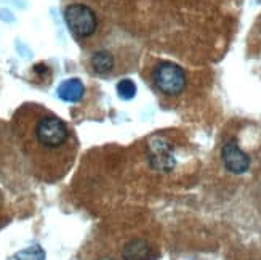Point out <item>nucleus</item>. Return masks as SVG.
<instances>
[{
  "label": "nucleus",
  "instance_id": "obj_3",
  "mask_svg": "<svg viewBox=\"0 0 261 260\" xmlns=\"http://www.w3.org/2000/svg\"><path fill=\"white\" fill-rule=\"evenodd\" d=\"M152 82L164 95H179L186 87V74L181 67L172 61L159 63L152 71Z\"/></svg>",
  "mask_w": 261,
  "mask_h": 260
},
{
  "label": "nucleus",
  "instance_id": "obj_6",
  "mask_svg": "<svg viewBox=\"0 0 261 260\" xmlns=\"http://www.w3.org/2000/svg\"><path fill=\"white\" fill-rule=\"evenodd\" d=\"M88 66L96 76H111L116 69V56L106 49L95 50L88 56Z\"/></svg>",
  "mask_w": 261,
  "mask_h": 260
},
{
  "label": "nucleus",
  "instance_id": "obj_8",
  "mask_svg": "<svg viewBox=\"0 0 261 260\" xmlns=\"http://www.w3.org/2000/svg\"><path fill=\"white\" fill-rule=\"evenodd\" d=\"M84 93H85V87L79 79H67V81H64L58 87V97L63 101H67V103H77V101H81Z\"/></svg>",
  "mask_w": 261,
  "mask_h": 260
},
{
  "label": "nucleus",
  "instance_id": "obj_11",
  "mask_svg": "<svg viewBox=\"0 0 261 260\" xmlns=\"http://www.w3.org/2000/svg\"><path fill=\"white\" fill-rule=\"evenodd\" d=\"M0 209H2V198H0Z\"/></svg>",
  "mask_w": 261,
  "mask_h": 260
},
{
  "label": "nucleus",
  "instance_id": "obj_5",
  "mask_svg": "<svg viewBox=\"0 0 261 260\" xmlns=\"http://www.w3.org/2000/svg\"><path fill=\"white\" fill-rule=\"evenodd\" d=\"M149 162L155 171L170 172L176 161L170 145L164 140H152L149 145Z\"/></svg>",
  "mask_w": 261,
  "mask_h": 260
},
{
  "label": "nucleus",
  "instance_id": "obj_1",
  "mask_svg": "<svg viewBox=\"0 0 261 260\" xmlns=\"http://www.w3.org/2000/svg\"><path fill=\"white\" fill-rule=\"evenodd\" d=\"M13 132L22 153L45 178H60L71 167L77 140L69 126L36 103L21 106L13 116Z\"/></svg>",
  "mask_w": 261,
  "mask_h": 260
},
{
  "label": "nucleus",
  "instance_id": "obj_2",
  "mask_svg": "<svg viewBox=\"0 0 261 260\" xmlns=\"http://www.w3.org/2000/svg\"><path fill=\"white\" fill-rule=\"evenodd\" d=\"M64 19L71 34L79 42L92 40L99 31V19L96 11L87 4L75 2L64 10Z\"/></svg>",
  "mask_w": 261,
  "mask_h": 260
},
{
  "label": "nucleus",
  "instance_id": "obj_9",
  "mask_svg": "<svg viewBox=\"0 0 261 260\" xmlns=\"http://www.w3.org/2000/svg\"><path fill=\"white\" fill-rule=\"evenodd\" d=\"M16 260H45V252L40 246H31L16 254Z\"/></svg>",
  "mask_w": 261,
  "mask_h": 260
},
{
  "label": "nucleus",
  "instance_id": "obj_4",
  "mask_svg": "<svg viewBox=\"0 0 261 260\" xmlns=\"http://www.w3.org/2000/svg\"><path fill=\"white\" fill-rule=\"evenodd\" d=\"M221 159L224 167L236 175L245 174L248 171V167H250V157L239 148V145L236 141L224 143L221 150Z\"/></svg>",
  "mask_w": 261,
  "mask_h": 260
},
{
  "label": "nucleus",
  "instance_id": "obj_7",
  "mask_svg": "<svg viewBox=\"0 0 261 260\" xmlns=\"http://www.w3.org/2000/svg\"><path fill=\"white\" fill-rule=\"evenodd\" d=\"M123 260H151L152 247L144 240H133L123 247Z\"/></svg>",
  "mask_w": 261,
  "mask_h": 260
},
{
  "label": "nucleus",
  "instance_id": "obj_10",
  "mask_svg": "<svg viewBox=\"0 0 261 260\" xmlns=\"http://www.w3.org/2000/svg\"><path fill=\"white\" fill-rule=\"evenodd\" d=\"M117 93L122 100H132L136 95V85L130 79H122L117 84Z\"/></svg>",
  "mask_w": 261,
  "mask_h": 260
}]
</instances>
